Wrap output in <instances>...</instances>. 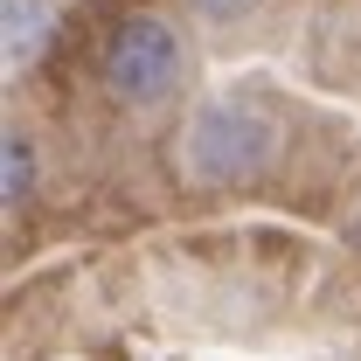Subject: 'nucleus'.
Returning <instances> with one entry per match:
<instances>
[{
  "instance_id": "1",
  "label": "nucleus",
  "mask_w": 361,
  "mask_h": 361,
  "mask_svg": "<svg viewBox=\"0 0 361 361\" xmlns=\"http://www.w3.org/2000/svg\"><path fill=\"white\" fill-rule=\"evenodd\" d=\"M278 160V118L243 104V97H216L180 126V174L195 188H229L250 180Z\"/></svg>"
},
{
  "instance_id": "2",
  "label": "nucleus",
  "mask_w": 361,
  "mask_h": 361,
  "mask_svg": "<svg viewBox=\"0 0 361 361\" xmlns=\"http://www.w3.org/2000/svg\"><path fill=\"white\" fill-rule=\"evenodd\" d=\"M97 70H104L111 104H126V111H160V104H174L180 84H188V35H180L167 14H126V21L104 35Z\"/></svg>"
},
{
  "instance_id": "3",
  "label": "nucleus",
  "mask_w": 361,
  "mask_h": 361,
  "mask_svg": "<svg viewBox=\"0 0 361 361\" xmlns=\"http://www.w3.org/2000/svg\"><path fill=\"white\" fill-rule=\"evenodd\" d=\"M56 21H63V0H7V7H0V42H7V70H14V77L42 63Z\"/></svg>"
},
{
  "instance_id": "4",
  "label": "nucleus",
  "mask_w": 361,
  "mask_h": 361,
  "mask_svg": "<svg viewBox=\"0 0 361 361\" xmlns=\"http://www.w3.org/2000/svg\"><path fill=\"white\" fill-rule=\"evenodd\" d=\"M28 188H35V139L21 126H7V146H0V195H7V209H21Z\"/></svg>"
},
{
  "instance_id": "5",
  "label": "nucleus",
  "mask_w": 361,
  "mask_h": 361,
  "mask_svg": "<svg viewBox=\"0 0 361 361\" xmlns=\"http://www.w3.org/2000/svg\"><path fill=\"white\" fill-rule=\"evenodd\" d=\"M264 0H188V14L195 21H209V28H229V21H250Z\"/></svg>"
},
{
  "instance_id": "6",
  "label": "nucleus",
  "mask_w": 361,
  "mask_h": 361,
  "mask_svg": "<svg viewBox=\"0 0 361 361\" xmlns=\"http://www.w3.org/2000/svg\"><path fill=\"white\" fill-rule=\"evenodd\" d=\"M341 236H348V243H355V250H361V209H355V216H348V229H341Z\"/></svg>"
}]
</instances>
